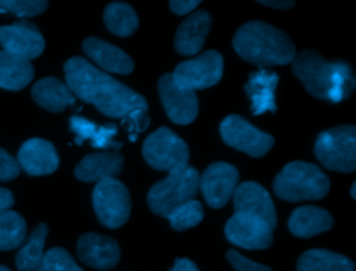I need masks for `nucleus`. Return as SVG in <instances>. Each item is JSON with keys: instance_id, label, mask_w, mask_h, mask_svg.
<instances>
[{"instance_id": "1", "label": "nucleus", "mask_w": 356, "mask_h": 271, "mask_svg": "<svg viewBox=\"0 0 356 271\" xmlns=\"http://www.w3.org/2000/svg\"><path fill=\"white\" fill-rule=\"evenodd\" d=\"M65 85L75 97L93 104L110 118H124L131 111L147 110L145 97L83 57H71L64 64Z\"/></svg>"}, {"instance_id": "2", "label": "nucleus", "mask_w": 356, "mask_h": 271, "mask_svg": "<svg viewBox=\"0 0 356 271\" xmlns=\"http://www.w3.org/2000/svg\"><path fill=\"white\" fill-rule=\"evenodd\" d=\"M293 74L306 90L321 100L339 103L355 89V76L345 61H327L316 50H303L292 60Z\"/></svg>"}, {"instance_id": "3", "label": "nucleus", "mask_w": 356, "mask_h": 271, "mask_svg": "<svg viewBox=\"0 0 356 271\" xmlns=\"http://www.w3.org/2000/svg\"><path fill=\"white\" fill-rule=\"evenodd\" d=\"M232 44L239 57L260 67L285 65L296 56L291 38L263 21L243 24L234 35Z\"/></svg>"}, {"instance_id": "4", "label": "nucleus", "mask_w": 356, "mask_h": 271, "mask_svg": "<svg viewBox=\"0 0 356 271\" xmlns=\"http://www.w3.org/2000/svg\"><path fill=\"white\" fill-rule=\"evenodd\" d=\"M274 193L288 202L318 200L330 190V179L316 165L306 161L286 164L275 176Z\"/></svg>"}, {"instance_id": "5", "label": "nucleus", "mask_w": 356, "mask_h": 271, "mask_svg": "<svg viewBox=\"0 0 356 271\" xmlns=\"http://www.w3.org/2000/svg\"><path fill=\"white\" fill-rule=\"evenodd\" d=\"M199 185L200 174L196 168L186 165L171 171L149 189L147 204L153 213L167 218L174 208L196 196Z\"/></svg>"}, {"instance_id": "6", "label": "nucleus", "mask_w": 356, "mask_h": 271, "mask_svg": "<svg viewBox=\"0 0 356 271\" xmlns=\"http://www.w3.org/2000/svg\"><path fill=\"white\" fill-rule=\"evenodd\" d=\"M318 161L331 171L352 172L356 168V128L339 125L323 131L314 143Z\"/></svg>"}, {"instance_id": "7", "label": "nucleus", "mask_w": 356, "mask_h": 271, "mask_svg": "<svg viewBox=\"0 0 356 271\" xmlns=\"http://www.w3.org/2000/svg\"><path fill=\"white\" fill-rule=\"evenodd\" d=\"M143 157L157 171H175L185 168L189 161L186 143L167 126L150 133L143 142Z\"/></svg>"}, {"instance_id": "8", "label": "nucleus", "mask_w": 356, "mask_h": 271, "mask_svg": "<svg viewBox=\"0 0 356 271\" xmlns=\"http://www.w3.org/2000/svg\"><path fill=\"white\" fill-rule=\"evenodd\" d=\"M93 208L104 227L115 229L124 225L131 214V199L127 186L117 178L99 181L92 193Z\"/></svg>"}, {"instance_id": "9", "label": "nucleus", "mask_w": 356, "mask_h": 271, "mask_svg": "<svg viewBox=\"0 0 356 271\" xmlns=\"http://www.w3.org/2000/svg\"><path fill=\"white\" fill-rule=\"evenodd\" d=\"M222 69V56L217 50H207L192 60L179 63L171 75L179 88L195 92L218 83Z\"/></svg>"}, {"instance_id": "10", "label": "nucleus", "mask_w": 356, "mask_h": 271, "mask_svg": "<svg viewBox=\"0 0 356 271\" xmlns=\"http://www.w3.org/2000/svg\"><path fill=\"white\" fill-rule=\"evenodd\" d=\"M220 133L222 140L252 157H263L274 145V138L256 126H253L243 117L231 114L220 124Z\"/></svg>"}, {"instance_id": "11", "label": "nucleus", "mask_w": 356, "mask_h": 271, "mask_svg": "<svg viewBox=\"0 0 356 271\" xmlns=\"http://www.w3.org/2000/svg\"><path fill=\"white\" fill-rule=\"evenodd\" d=\"M227 239L243 249H267L273 243L271 225L249 213H235L225 224Z\"/></svg>"}, {"instance_id": "12", "label": "nucleus", "mask_w": 356, "mask_h": 271, "mask_svg": "<svg viewBox=\"0 0 356 271\" xmlns=\"http://www.w3.org/2000/svg\"><path fill=\"white\" fill-rule=\"evenodd\" d=\"M0 46L3 51L29 61L43 53L44 39L33 22L17 19L11 25L0 26Z\"/></svg>"}, {"instance_id": "13", "label": "nucleus", "mask_w": 356, "mask_h": 271, "mask_svg": "<svg viewBox=\"0 0 356 271\" xmlns=\"http://www.w3.org/2000/svg\"><path fill=\"white\" fill-rule=\"evenodd\" d=\"M239 181L238 170L228 163H211L200 176L199 189L207 204L213 208H221L228 203Z\"/></svg>"}, {"instance_id": "14", "label": "nucleus", "mask_w": 356, "mask_h": 271, "mask_svg": "<svg viewBox=\"0 0 356 271\" xmlns=\"http://www.w3.org/2000/svg\"><path fill=\"white\" fill-rule=\"evenodd\" d=\"M157 88L165 113L172 122L186 125L196 118L199 103L193 90L179 88L171 74L161 75Z\"/></svg>"}, {"instance_id": "15", "label": "nucleus", "mask_w": 356, "mask_h": 271, "mask_svg": "<svg viewBox=\"0 0 356 271\" xmlns=\"http://www.w3.org/2000/svg\"><path fill=\"white\" fill-rule=\"evenodd\" d=\"M76 252L81 261L97 270H110L117 265L121 257L118 243L106 235L88 232L76 243Z\"/></svg>"}, {"instance_id": "16", "label": "nucleus", "mask_w": 356, "mask_h": 271, "mask_svg": "<svg viewBox=\"0 0 356 271\" xmlns=\"http://www.w3.org/2000/svg\"><path fill=\"white\" fill-rule=\"evenodd\" d=\"M17 161L19 167L29 175H47L58 168L60 158L51 142L32 138L22 143L18 150Z\"/></svg>"}, {"instance_id": "17", "label": "nucleus", "mask_w": 356, "mask_h": 271, "mask_svg": "<svg viewBox=\"0 0 356 271\" xmlns=\"http://www.w3.org/2000/svg\"><path fill=\"white\" fill-rule=\"evenodd\" d=\"M235 213H249L266 220L274 229L277 225V214L274 203L268 192L256 182L248 181L236 185L234 190Z\"/></svg>"}, {"instance_id": "18", "label": "nucleus", "mask_w": 356, "mask_h": 271, "mask_svg": "<svg viewBox=\"0 0 356 271\" xmlns=\"http://www.w3.org/2000/svg\"><path fill=\"white\" fill-rule=\"evenodd\" d=\"M211 26V17L207 11L199 10L181 22L174 38V47L182 56H193L203 47L204 39Z\"/></svg>"}, {"instance_id": "19", "label": "nucleus", "mask_w": 356, "mask_h": 271, "mask_svg": "<svg viewBox=\"0 0 356 271\" xmlns=\"http://www.w3.org/2000/svg\"><path fill=\"white\" fill-rule=\"evenodd\" d=\"M82 49L104 71L114 74H131L134 71L132 58L124 50L103 39L88 38L83 40Z\"/></svg>"}, {"instance_id": "20", "label": "nucleus", "mask_w": 356, "mask_h": 271, "mask_svg": "<svg viewBox=\"0 0 356 271\" xmlns=\"http://www.w3.org/2000/svg\"><path fill=\"white\" fill-rule=\"evenodd\" d=\"M280 81V76L274 71L259 69L252 72L249 81L245 85V92L252 100V113L253 115H260L266 111L275 113V88Z\"/></svg>"}, {"instance_id": "21", "label": "nucleus", "mask_w": 356, "mask_h": 271, "mask_svg": "<svg viewBox=\"0 0 356 271\" xmlns=\"http://www.w3.org/2000/svg\"><path fill=\"white\" fill-rule=\"evenodd\" d=\"M122 165L124 157L117 151L93 153L78 163L75 176L83 182H99L107 178H115L122 171Z\"/></svg>"}, {"instance_id": "22", "label": "nucleus", "mask_w": 356, "mask_h": 271, "mask_svg": "<svg viewBox=\"0 0 356 271\" xmlns=\"http://www.w3.org/2000/svg\"><path fill=\"white\" fill-rule=\"evenodd\" d=\"M334 225L332 215L317 206H302L292 211L288 227L299 238H312L328 231Z\"/></svg>"}, {"instance_id": "23", "label": "nucleus", "mask_w": 356, "mask_h": 271, "mask_svg": "<svg viewBox=\"0 0 356 271\" xmlns=\"http://www.w3.org/2000/svg\"><path fill=\"white\" fill-rule=\"evenodd\" d=\"M70 128L76 135V145H82L85 140H89L90 145L97 149L117 150L122 146V142L114 140V136L117 135V126L114 124L100 126L83 117L72 115L70 118Z\"/></svg>"}, {"instance_id": "24", "label": "nucleus", "mask_w": 356, "mask_h": 271, "mask_svg": "<svg viewBox=\"0 0 356 271\" xmlns=\"http://www.w3.org/2000/svg\"><path fill=\"white\" fill-rule=\"evenodd\" d=\"M31 95L40 107L53 113H60L67 106L75 103V96L68 86L53 76L39 79L32 86Z\"/></svg>"}, {"instance_id": "25", "label": "nucleus", "mask_w": 356, "mask_h": 271, "mask_svg": "<svg viewBox=\"0 0 356 271\" xmlns=\"http://www.w3.org/2000/svg\"><path fill=\"white\" fill-rule=\"evenodd\" d=\"M33 75L31 61L0 50V88L21 90L33 79Z\"/></svg>"}, {"instance_id": "26", "label": "nucleus", "mask_w": 356, "mask_h": 271, "mask_svg": "<svg viewBox=\"0 0 356 271\" xmlns=\"http://www.w3.org/2000/svg\"><path fill=\"white\" fill-rule=\"evenodd\" d=\"M298 271H355V264L343 254L325 250L312 249L305 252L296 264Z\"/></svg>"}, {"instance_id": "27", "label": "nucleus", "mask_w": 356, "mask_h": 271, "mask_svg": "<svg viewBox=\"0 0 356 271\" xmlns=\"http://www.w3.org/2000/svg\"><path fill=\"white\" fill-rule=\"evenodd\" d=\"M107 29L117 36H131L139 26V18L136 11L124 1L110 3L103 14Z\"/></svg>"}, {"instance_id": "28", "label": "nucleus", "mask_w": 356, "mask_h": 271, "mask_svg": "<svg viewBox=\"0 0 356 271\" xmlns=\"http://www.w3.org/2000/svg\"><path fill=\"white\" fill-rule=\"evenodd\" d=\"M49 228L44 222H40L29 233L28 239L24 240L22 247L15 256V265L18 271H35L43 257L44 240Z\"/></svg>"}, {"instance_id": "29", "label": "nucleus", "mask_w": 356, "mask_h": 271, "mask_svg": "<svg viewBox=\"0 0 356 271\" xmlns=\"http://www.w3.org/2000/svg\"><path fill=\"white\" fill-rule=\"evenodd\" d=\"M26 236V222L14 210H0V250L21 246Z\"/></svg>"}, {"instance_id": "30", "label": "nucleus", "mask_w": 356, "mask_h": 271, "mask_svg": "<svg viewBox=\"0 0 356 271\" xmlns=\"http://www.w3.org/2000/svg\"><path fill=\"white\" fill-rule=\"evenodd\" d=\"M204 211L200 202L192 199L189 202L182 203L177 208H174L168 215L167 220L170 221L171 227L177 231H185L197 225L203 220Z\"/></svg>"}, {"instance_id": "31", "label": "nucleus", "mask_w": 356, "mask_h": 271, "mask_svg": "<svg viewBox=\"0 0 356 271\" xmlns=\"http://www.w3.org/2000/svg\"><path fill=\"white\" fill-rule=\"evenodd\" d=\"M35 271H83L63 247H51L46 253Z\"/></svg>"}, {"instance_id": "32", "label": "nucleus", "mask_w": 356, "mask_h": 271, "mask_svg": "<svg viewBox=\"0 0 356 271\" xmlns=\"http://www.w3.org/2000/svg\"><path fill=\"white\" fill-rule=\"evenodd\" d=\"M49 3L42 0H0V7L19 18L36 17L46 11Z\"/></svg>"}, {"instance_id": "33", "label": "nucleus", "mask_w": 356, "mask_h": 271, "mask_svg": "<svg viewBox=\"0 0 356 271\" xmlns=\"http://www.w3.org/2000/svg\"><path fill=\"white\" fill-rule=\"evenodd\" d=\"M121 124L127 128V131L129 133L145 131L149 126V124H150V118L147 115V110L138 108V110L131 111L128 115H125L121 120Z\"/></svg>"}, {"instance_id": "34", "label": "nucleus", "mask_w": 356, "mask_h": 271, "mask_svg": "<svg viewBox=\"0 0 356 271\" xmlns=\"http://www.w3.org/2000/svg\"><path fill=\"white\" fill-rule=\"evenodd\" d=\"M21 172V167L15 157H13L7 150L0 147V181H11L17 178Z\"/></svg>"}, {"instance_id": "35", "label": "nucleus", "mask_w": 356, "mask_h": 271, "mask_svg": "<svg viewBox=\"0 0 356 271\" xmlns=\"http://www.w3.org/2000/svg\"><path fill=\"white\" fill-rule=\"evenodd\" d=\"M227 260L231 263V265L235 268V271H273L267 265H263L260 263H254V261L246 258L236 250H228Z\"/></svg>"}, {"instance_id": "36", "label": "nucleus", "mask_w": 356, "mask_h": 271, "mask_svg": "<svg viewBox=\"0 0 356 271\" xmlns=\"http://www.w3.org/2000/svg\"><path fill=\"white\" fill-rule=\"evenodd\" d=\"M199 4H200V1H197V0H171L168 3L171 11L178 15L188 14L189 11L196 8Z\"/></svg>"}, {"instance_id": "37", "label": "nucleus", "mask_w": 356, "mask_h": 271, "mask_svg": "<svg viewBox=\"0 0 356 271\" xmlns=\"http://www.w3.org/2000/svg\"><path fill=\"white\" fill-rule=\"evenodd\" d=\"M168 271H200L196 264L189 258H175L174 265Z\"/></svg>"}, {"instance_id": "38", "label": "nucleus", "mask_w": 356, "mask_h": 271, "mask_svg": "<svg viewBox=\"0 0 356 271\" xmlns=\"http://www.w3.org/2000/svg\"><path fill=\"white\" fill-rule=\"evenodd\" d=\"M14 204V195L10 189L0 188V210H8Z\"/></svg>"}, {"instance_id": "39", "label": "nucleus", "mask_w": 356, "mask_h": 271, "mask_svg": "<svg viewBox=\"0 0 356 271\" xmlns=\"http://www.w3.org/2000/svg\"><path fill=\"white\" fill-rule=\"evenodd\" d=\"M259 4H263V6H267V7H273V8H280V10H289L295 6V1H289V0H278V1H274V0H260L257 1Z\"/></svg>"}, {"instance_id": "40", "label": "nucleus", "mask_w": 356, "mask_h": 271, "mask_svg": "<svg viewBox=\"0 0 356 271\" xmlns=\"http://www.w3.org/2000/svg\"><path fill=\"white\" fill-rule=\"evenodd\" d=\"M355 188H356V182H353V183H352V189H350V195H352V197H353V199H356V195H355Z\"/></svg>"}, {"instance_id": "41", "label": "nucleus", "mask_w": 356, "mask_h": 271, "mask_svg": "<svg viewBox=\"0 0 356 271\" xmlns=\"http://www.w3.org/2000/svg\"><path fill=\"white\" fill-rule=\"evenodd\" d=\"M129 140L135 142V140H136V135H135V133H129Z\"/></svg>"}, {"instance_id": "42", "label": "nucleus", "mask_w": 356, "mask_h": 271, "mask_svg": "<svg viewBox=\"0 0 356 271\" xmlns=\"http://www.w3.org/2000/svg\"><path fill=\"white\" fill-rule=\"evenodd\" d=\"M0 271H11L8 267H6V265H1L0 264Z\"/></svg>"}]
</instances>
